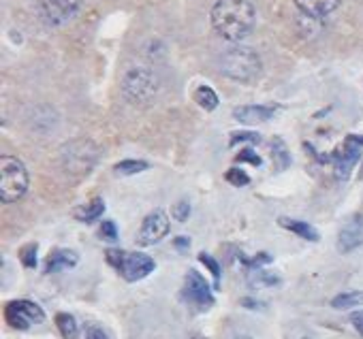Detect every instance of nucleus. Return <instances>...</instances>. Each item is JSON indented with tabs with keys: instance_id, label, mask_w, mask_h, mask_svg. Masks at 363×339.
Here are the masks:
<instances>
[{
	"instance_id": "obj_27",
	"label": "nucleus",
	"mask_w": 363,
	"mask_h": 339,
	"mask_svg": "<svg viewBox=\"0 0 363 339\" xmlns=\"http://www.w3.org/2000/svg\"><path fill=\"white\" fill-rule=\"evenodd\" d=\"M199 260L207 267V269H210V273L214 275V279L218 281L220 279V265L216 262V258H212L210 254H205V252H201L199 254Z\"/></svg>"
},
{
	"instance_id": "obj_4",
	"label": "nucleus",
	"mask_w": 363,
	"mask_h": 339,
	"mask_svg": "<svg viewBox=\"0 0 363 339\" xmlns=\"http://www.w3.org/2000/svg\"><path fill=\"white\" fill-rule=\"evenodd\" d=\"M122 94L135 107H147L159 94V79L143 67L128 69L122 79Z\"/></svg>"
},
{
	"instance_id": "obj_24",
	"label": "nucleus",
	"mask_w": 363,
	"mask_h": 339,
	"mask_svg": "<svg viewBox=\"0 0 363 339\" xmlns=\"http://www.w3.org/2000/svg\"><path fill=\"white\" fill-rule=\"evenodd\" d=\"M225 180L231 184V186H248L250 184V178L246 171H242L239 166H231L229 171L225 173Z\"/></svg>"
},
{
	"instance_id": "obj_23",
	"label": "nucleus",
	"mask_w": 363,
	"mask_h": 339,
	"mask_svg": "<svg viewBox=\"0 0 363 339\" xmlns=\"http://www.w3.org/2000/svg\"><path fill=\"white\" fill-rule=\"evenodd\" d=\"M37 254H39V246L37 244H28L20 250V260L26 269H34L37 267Z\"/></svg>"
},
{
	"instance_id": "obj_34",
	"label": "nucleus",
	"mask_w": 363,
	"mask_h": 339,
	"mask_svg": "<svg viewBox=\"0 0 363 339\" xmlns=\"http://www.w3.org/2000/svg\"><path fill=\"white\" fill-rule=\"evenodd\" d=\"M173 244H176V246H178L180 250H186V248L190 246V239H186V237H178V239H176Z\"/></svg>"
},
{
	"instance_id": "obj_9",
	"label": "nucleus",
	"mask_w": 363,
	"mask_h": 339,
	"mask_svg": "<svg viewBox=\"0 0 363 339\" xmlns=\"http://www.w3.org/2000/svg\"><path fill=\"white\" fill-rule=\"evenodd\" d=\"M5 320L9 326L18 331H26L32 324H41L45 320V314L32 301H11L5 307Z\"/></svg>"
},
{
	"instance_id": "obj_2",
	"label": "nucleus",
	"mask_w": 363,
	"mask_h": 339,
	"mask_svg": "<svg viewBox=\"0 0 363 339\" xmlns=\"http://www.w3.org/2000/svg\"><path fill=\"white\" fill-rule=\"evenodd\" d=\"M220 71L239 84H252L261 77L263 65L258 53L246 45H233L220 55Z\"/></svg>"
},
{
	"instance_id": "obj_16",
	"label": "nucleus",
	"mask_w": 363,
	"mask_h": 339,
	"mask_svg": "<svg viewBox=\"0 0 363 339\" xmlns=\"http://www.w3.org/2000/svg\"><path fill=\"white\" fill-rule=\"evenodd\" d=\"M280 224L284 226L286 231L299 235L301 239H308V241H319V231L315 226H310L308 222H301V220H291V218H280Z\"/></svg>"
},
{
	"instance_id": "obj_10",
	"label": "nucleus",
	"mask_w": 363,
	"mask_h": 339,
	"mask_svg": "<svg viewBox=\"0 0 363 339\" xmlns=\"http://www.w3.org/2000/svg\"><path fill=\"white\" fill-rule=\"evenodd\" d=\"M154 269H157V262H154L147 254H143V252H126L120 273H122V277L126 281H139V279L147 277Z\"/></svg>"
},
{
	"instance_id": "obj_17",
	"label": "nucleus",
	"mask_w": 363,
	"mask_h": 339,
	"mask_svg": "<svg viewBox=\"0 0 363 339\" xmlns=\"http://www.w3.org/2000/svg\"><path fill=\"white\" fill-rule=\"evenodd\" d=\"M103 213H105V201H103L100 197L92 199L88 205H79V207H75V218H77V220H81V222H88V224L96 222Z\"/></svg>"
},
{
	"instance_id": "obj_30",
	"label": "nucleus",
	"mask_w": 363,
	"mask_h": 339,
	"mask_svg": "<svg viewBox=\"0 0 363 339\" xmlns=\"http://www.w3.org/2000/svg\"><path fill=\"white\" fill-rule=\"evenodd\" d=\"M235 160H237V162H250L252 166H258V164H261V156L254 154L250 147L242 149V152L237 154V158H235Z\"/></svg>"
},
{
	"instance_id": "obj_21",
	"label": "nucleus",
	"mask_w": 363,
	"mask_h": 339,
	"mask_svg": "<svg viewBox=\"0 0 363 339\" xmlns=\"http://www.w3.org/2000/svg\"><path fill=\"white\" fill-rule=\"evenodd\" d=\"M147 168H150V162L145 160H122L114 166V171L122 175H135V173L147 171Z\"/></svg>"
},
{
	"instance_id": "obj_11",
	"label": "nucleus",
	"mask_w": 363,
	"mask_h": 339,
	"mask_svg": "<svg viewBox=\"0 0 363 339\" xmlns=\"http://www.w3.org/2000/svg\"><path fill=\"white\" fill-rule=\"evenodd\" d=\"M186 297L199 307V310H207L214 305V297H212V291L207 286V281L203 275H199L197 271H190L186 275Z\"/></svg>"
},
{
	"instance_id": "obj_7",
	"label": "nucleus",
	"mask_w": 363,
	"mask_h": 339,
	"mask_svg": "<svg viewBox=\"0 0 363 339\" xmlns=\"http://www.w3.org/2000/svg\"><path fill=\"white\" fill-rule=\"evenodd\" d=\"M361 149H363V137L359 135H348L344 139V143L334 152L331 160H334V168H336V178L340 182H346L352 166L357 164L359 156H361Z\"/></svg>"
},
{
	"instance_id": "obj_29",
	"label": "nucleus",
	"mask_w": 363,
	"mask_h": 339,
	"mask_svg": "<svg viewBox=\"0 0 363 339\" xmlns=\"http://www.w3.org/2000/svg\"><path fill=\"white\" fill-rule=\"evenodd\" d=\"M124 254L126 252H122V250H116V248H110L107 252H105V258L110 260V265L114 267V269H122V262H124Z\"/></svg>"
},
{
	"instance_id": "obj_8",
	"label": "nucleus",
	"mask_w": 363,
	"mask_h": 339,
	"mask_svg": "<svg viewBox=\"0 0 363 339\" xmlns=\"http://www.w3.org/2000/svg\"><path fill=\"white\" fill-rule=\"evenodd\" d=\"M169 215L163 211V209H157L152 211L143 218L141 226H139V233H137V244L147 248V246H154L163 241L167 235H169Z\"/></svg>"
},
{
	"instance_id": "obj_35",
	"label": "nucleus",
	"mask_w": 363,
	"mask_h": 339,
	"mask_svg": "<svg viewBox=\"0 0 363 339\" xmlns=\"http://www.w3.org/2000/svg\"><path fill=\"white\" fill-rule=\"evenodd\" d=\"M359 180H363V162H361V168H359Z\"/></svg>"
},
{
	"instance_id": "obj_14",
	"label": "nucleus",
	"mask_w": 363,
	"mask_h": 339,
	"mask_svg": "<svg viewBox=\"0 0 363 339\" xmlns=\"http://www.w3.org/2000/svg\"><path fill=\"white\" fill-rule=\"evenodd\" d=\"M293 3L305 18L323 20L340 7L342 0H293Z\"/></svg>"
},
{
	"instance_id": "obj_19",
	"label": "nucleus",
	"mask_w": 363,
	"mask_h": 339,
	"mask_svg": "<svg viewBox=\"0 0 363 339\" xmlns=\"http://www.w3.org/2000/svg\"><path fill=\"white\" fill-rule=\"evenodd\" d=\"M56 326L62 335V339H79V326L71 314H58L56 316Z\"/></svg>"
},
{
	"instance_id": "obj_12",
	"label": "nucleus",
	"mask_w": 363,
	"mask_h": 339,
	"mask_svg": "<svg viewBox=\"0 0 363 339\" xmlns=\"http://www.w3.org/2000/svg\"><path fill=\"white\" fill-rule=\"evenodd\" d=\"M363 244V215H352L338 233V250L348 254Z\"/></svg>"
},
{
	"instance_id": "obj_33",
	"label": "nucleus",
	"mask_w": 363,
	"mask_h": 339,
	"mask_svg": "<svg viewBox=\"0 0 363 339\" xmlns=\"http://www.w3.org/2000/svg\"><path fill=\"white\" fill-rule=\"evenodd\" d=\"M86 339H107V335L103 333L100 328H96V326H90V328L86 331Z\"/></svg>"
},
{
	"instance_id": "obj_18",
	"label": "nucleus",
	"mask_w": 363,
	"mask_h": 339,
	"mask_svg": "<svg viewBox=\"0 0 363 339\" xmlns=\"http://www.w3.org/2000/svg\"><path fill=\"white\" fill-rule=\"evenodd\" d=\"M194 102L205 111H214L218 107V94L210 86H199L194 90Z\"/></svg>"
},
{
	"instance_id": "obj_1",
	"label": "nucleus",
	"mask_w": 363,
	"mask_h": 339,
	"mask_svg": "<svg viewBox=\"0 0 363 339\" xmlns=\"http://www.w3.org/2000/svg\"><path fill=\"white\" fill-rule=\"evenodd\" d=\"M212 26L214 30L231 41H244L256 24V9L250 0H218L212 7Z\"/></svg>"
},
{
	"instance_id": "obj_32",
	"label": "nucleus",
	"mask_w": 363,
	"mask_h": 339,
	"mask_svg": "<svg viewBox=\"0 0 363 339\" xmlns=\"http://www.w3.org/2000/svg\"><path fill=\"white\" fill-rule=\"evenodd\" d=\"M350 322H352V326L357 328V333L363 335V312L352 314V316H350Z\"/></svg>"
},
{
	"instance_id": "obj_25",
	"label": "nucleus",
	"mask_w": 363,
	"mask_h": 339,
	"mask_svg": "<svg viewBox=\"0 0 363 339\" xmlns=\"http://www.w3.org/2000/svg\"><path fill=\"white\" fill-rule=\"evenodd\" d=\"M171 213H173V220H178V222H186L188 218H190V203L188 201H178L173 207H171Z\"/></svg>"
},
{
	"instance_id": "obj_28",
	"label": "nucleus",
	"mask_w": 363,
	"mask_h": 339,
	"mask_svg": "<svg viewBox=\"0 0 363 339\" xmlns=\"http://www.w3.org/2000/svg\"><path fill=\"white\" fill-rule=\"evenodd\" d=\"M261 141V137H258L256 133H233L231 135V145H239V143H258Z\"/></svg>"
},
{
	"instance_id": "obj_26",
	"label": "nucleus",
	"mask_w": 363,
	"mask_h": 339,
	"mask_svg": "<svg viewBox=\"0 0 363 339\" xmlns=\"http://www.w3.org/2000/svg\"><path fill=\"white\" fill-rule=\"evenodd\" d=\"M274 284H278V277L272 275V273L258 271V273L252 277V286H274Z\"/></svg>"
},
{
	"instance_id": "obj_6",
	"label": "nucleus",
	"mask_w": 363,
	"mask_h": 339,
	"mask_svg": "<svg viewBox=\"0 0 363 339\" xmlns=\"http://www.w3.org/2000/svg\"><path fill=\"white\" fill-rule=\"evenodd\" d=\"M98 160V149L92 141H73L62 149V164L71 175L90 173Z\"/></svg>"
},
{
	"instance_id": "obj_3",
	"label": "nucleus",
	"mask_w": 363,
	"mask_h": 339,
	"mask_svg": "<svg viewBox=\"0 0 363 339\" xmlns=\"http://www.w3.org/2000/svg\"><path fill=\"white\" fill-rule=\"evenodd\" d=\"M28 168L15 156L0 158V199L3 203H18L28 192Z\"/></svg>"
},
{
	"instance_id": "obj_13",
	"label": "nucleus",
	"mask_w": 363,
	"mask_h": 339,
	"mask_svg": "<svg viewBox=\"0 0 363 339\" xmlns=\"http://www.w3.org/2000/svg\"><path fill=\"white\" fill-rule=\"evenodd\" d=\"M274 113H276V107L272 105H244L233 111V118L246 126H256L272 120Z\"/></svg>"
},
{
	"instance_id": "obj_20",
	"label": "nucleus",
	"mask_w": 363,
	"mask_h": 339,
	"mask_svg": "<svg viewBox=\"0 0 363 339\" xmlns=\"http://www.w3.org/2000/svg\"><path fill=\"white\" fill-rule=\"evenodd\" d=\"M272 156H274L276 171H284V168H289L291 154H289V147L284 145L282 139H274V143H272Z\"/></svg>"
},
{
	"instance_id": "obj_5",
	"label": "nucleus",
	"mask_w": 363,
	"mask_h": 339,
	"mask_svg": "<svg viewBox=\"0 0 363 339\" xmlns=\"http://www.w3.org/2000/svg\"><path fill=\"white\" fill-rule=\"evenodd\" d=\"M34 7L39 18L51 26V28H60L71 24L81 9V0H34Z\"/></svg>"
},
{
	"instance_id": "obj_22",
	"label": "nucleus",
	"mask_w": 363,
	"mask_h": 339,
	"mask_svg": "<svg viewBox=\"0 0 363 339\" xmlns=\"http://www.w3.org/2000/svg\"><path fill=\"white\" fill-rule=\"evenodd\" d=\"M331 305L336 310H350V307L363 305V293H359V291L357 293H342L331 301Z\"/></svg>"
},
{
	"instance_id": "obj_15",
	"label": "nucleus",
	"mask_w": 363,
	"mask_h": 339,
	"mask_svg": "<svg viewBox=\"0 0 363 339\" xmlns=\"http://www.w3.org/2000/svg\"><path fill=\"white\" fill-rule=\"evenodd\" d=\"M77 262H79L77 252L67 250V248H56V250L49 252V256L45 260V271L47 273H58V271H65V269H73Z\"/></svg>"
},
{
	"instance_id": "obj_31",
	"label": "nucleus",
	"mask_w": 363,
	"mask_h": 339,
	"mask_svg": "<svg viewBox=\"0 0 363 339\" xmlns=\"http://www.w3.org/2000/svg\"><path fill=\"white\" fill-rule=\"evenodd\" d=\"M100 237H105L110 241H116L118 239V231H116V224L112 220H105L100 224Z\"/></svg>"
}]
</instances>
